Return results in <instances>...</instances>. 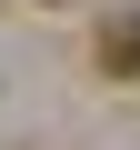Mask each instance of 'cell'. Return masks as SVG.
<instances>
[{
	"label": "cell",
	"mask_w": 140,
	"mask_h": 150,
	"mask_svg": "<svg viewBox=\"0 0 140 150\" xmlns=\"http://www.w3.org/2000/svg\"><path fill=\"white\" fill-rule=\"evenodd\" d=\"M100 70H120V80H130V70H140V10L100 30Z\"/></svg>",
	"instance_id": "cell-1"
}]
</instances>
